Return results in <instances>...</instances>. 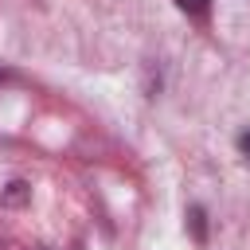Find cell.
I'll use <instances>...</instances> for the list:
<instances>
[{
  "mask_svg": "<svg viewBox=\"0 0 250 250\" xmlns=\"http://www.w3.org/2000/svg\"><path fill=\"white\" fill-rule=\"evenodd\" d=\"M207 4H211V0H176V8H180V12H188V16H203V12H207Z\"/></svg>",
  "mask_w": 250,
  "mask_h": 250,
  "instance_id": "1",
  "label": "cell"
},
{
  "mask_svg": "<svg viewBox=\"0 0 250 250\" xmlns=\"http://www.w3.org/2000/svg\"><path fill=\"white\" fill-rule=\"evenodd\" d=\"M238 152L250 160V129H246V133H238Z\"/></svg>",
  "mask_w": 250,
  "mask_h": 250,
  "instance_id": "2",
  "label": "cell"
},
{
  "mask_svg": "<svg viewBox=\"0 0 250 250\" xmlns=\"http://www.w3.org/2000/svg\"><path fill=\"white\" fill-rule=\"evenodd\" d=\"M23 199V184H12V191H8V203H20Z\"/></svg>",
  "mask_w": 250,
  "mask_h": 250,
  "instance_id": "3",
  "label": "cell"
},
{
  "mask_svg": "<svg viewBox=\"0 0 250 250\" xmlns=\"http://www.w3.org/2000/svg\"><path fill=\"white\" fill-rule=\"evenodd\" d=\"M0 78H4V70H0Z\"/></svg>",
  "mask_w": 250,
  "mask_h": 250,
  "instance_id": "4",
  "label": "cell"
}]
</instances>
